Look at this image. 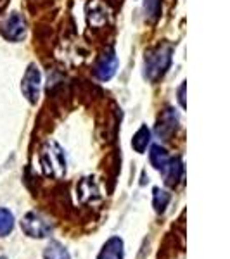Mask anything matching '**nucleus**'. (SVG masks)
Segmentation results:
<instances>
[{"mask_svg": "<svg viewBox=\"0 0 230 259\" xmlns=\"http://www.w3.org/2000/svg\"><path fill=\"white\" fill-rule=\"evenodd\" d=\"M173 49L168 44H161L158 47L145 52L144 57V78L150 83H156L166 74L171 64Z\"/></svg>", "mask_w": 230, "mask_h": 259, "instance_id": "obj_1", "label": "nucleus"}, {"mask_svg": "<svg viewBox=\"0 0 230 259\" xmlns=\"http://www.w3.org/2000/svg\"><path fill=\"white\" fill-rule=\"evenodd\" d=\"M39 159L45 177L62 178L66 175V169H68L66 154L57 142H47L40 150Z\"/></svg>", "mask_w": 230, "mask_h": 259, "instance_id": "obj_2", "label": "nucleus"}, {"mask_svg": "<svg viewBox=\"0 0 230 259\" xmlns=\"http://www.w3.org/2000/svg\"><path fill=\"white\" fill-rule=\"evenodd\" d=\"M21 230L26 237L30 239H47V237L52 235L54 232V225L45 218L44 214L35 211H30L24 214L23 221H21Z\"/></svg>", "mask_w": 230, "mask_h": 259, "instance_id": "obj_3", "label": "nucleus"}, {"mask_svg": "<svg viewBox=\"0 0 230 259\" xmlns=\"http://www.w3.org/2000/svg\"><path fill=\"white\" fill-rule=\"evenodd\" d=\"M40 89H42V73L36 64H30L24 71L23 81H21V92L23 97L30 104H36L40 99Z\"/></svg>", "mask_w": 230, "mask_h": 259, "instance_id": "obj_4", "label": "nucleus"}, {"mask_svg": "<svg viewBox=\"0 0 230 259\" xmlns=\"http://www.w3.org/2000/svg\"><path fill=\"white\" fill-rule=\"evenodd\" d=\"M0 33L6 40L9 41H19L26 36V21L18 12H12L9 18L2 23L0 26Z\"/></svg>", "mask_w": 230, "mask_h": 259, "instance_id": "obj_5", "label": "nucleus"}, {"mask_svg": "<svg viewBox=\"0 0 230 259\" xmlns=\"http://www.w3.org/2000/svg\"><path fill=\"white\" fill-rule=\"evenodd\" d=\"M116 69H118V57H116V52L112 49H107L106 52L100 56L97 64H95V76H97L100 81H107L116 74Z\"/></svg>", "mask_w": 230, "mask_h": 259, "instance_id": "obj_6", "label": "nucleus"}, {"mask_svg": "<svg viewBox=\"0 0 230 259\" xmlns=\"http://www.w3.org/2000/svg\"><path fill=\"white\" fill-rule=\"evenodd\" d=\"M87 19H89V24L99 28L104 26L106 23H109L111 19V11L106 4H102L100 0H90L87 4Z\"/></svg>", "mask_w": 230, "mask_h": 259, "instance_id": "obj_7", "label": "nucleus"}, {"mask_svg": "<svg viewBox=\"0 0 230 259\" xmlns=\"http://www.w3.org/2000/svg\"><path fill=\"white\" fill-rule=\"evenodd\" d=\"M163 177H165V185L166 187H175L180 183V180L183 177V162L180 157H171L170 162L166 164V168L161 171Z\"/></svg>", "mask_w": 230, "mask_h": 259, "instance_id": "obj_8", "label": "nucleus"}, {"mask_svg": "<svg viewBox=\"0 0 230 259\" xmlns=\"http://www.w3.org/2000/svg\"><path fill=\"white\" fill-rule=\"evenodd\" d=\"M76 195L80 199V202H94V200H99V187L95 178L87 177L83 178L80 183L76 185Z\"/></svg>", "mask_w": 230, "mask_h": 259, "instance_id": "obj_9", "label": "nucleus"}, {"mask_svg": "<svg viewBox=\"0 0 230 259\" xmlns=\"http://www.w3.org/2000/svg\"><path fill=\"white\" fill-rule=\"evenodd\" d=\"M97 259H125V244L120 237H111L100 249Z\"/></svg>", "mask_w": 230, "mask_h": 259, "instance_id": "obj_10", "label": "nucleus"}, {"mask_svg": "<svg viewBox=\"0 0 230 259\" xmlns=\"http://www.w3.org/2000/svg\"><path fill=\"white\" fill-rule=\"evenodd\" d=\"M178 124V118L175 114L173 109H166L158 119V126H156V133L161 137V139H168L171 133L177 130Z\"/></svg>", "mask_w": 230, "mask_h": 259, "instance_id": "obj_11", "label": "nucleus"}, {"mask_svg": "<svg viewBox=\"0 0 230 259\" xmlns=\"http://www.w3.org/2000/svg\"><path fill=\"white\" fill-rule=\"evenodd\" d=\"M170 159L171 157L165 147H161V145H152V147H150V152H149L150 166H152L154 169L160 171V173L166 168V164L170 162Z\"/></svg>", "mask_w": 230, "mask_h": 259, "instance_id": "obj_12", "label": "nucleus"}, {"mask_svg": "<svg viewBox=\"0 0 230 259\" xmlns=\"http://www.w3.org/2000/svg\"><path fill=\"white\" fill-rule=\"evenodd\" d=\"M150 144V130L147 124H142V126L133 133L132 139V147L137 154H144L147 150V145Z\"/></svg>", "mask_w": 230, "mask_h": 259, "instance_id": "obj_13", "label": "nucleus"}, {"mask_svg": "<svg viewBox=\"0 0 230 259\" xmlns=\"http://www.w3.org/2000/svg\"><path fill=\"white\" fill-rule=\"evenodd\" d=\"M170 200H171L170 192L163 190V189H160V187H154V189H152V207H154V211H156L158 214H163V212L166 211Z\"/></svg>", "mask_w": 230, "mask_h": 259, "instance_id": "obj_14", "label": "nucleus"}, {"mask_svg": "<svg viewBox=\"0 0 230 259\" xmlns=\"http://www.w3.org/2000/svg\"><path fill=\"white\" fill-rule=\"evenodd\" d=\"M44 259H71V254L61 242L50 240L47 247L44 249Z\"/></svg>", "mask_w": 230, "mask_h": 259, "instance_id": "obj_15", "label": "nucleus"}, {"mask_svg": "<svg viewBox=\"0 0 230 259\" xmlns=\"http://www.w3.org/2000/svg\"><path fill=\"white\" fill-rule=\"evenodd\" d=\"M14 225H16L14 214L9 209H6V207H0V239L9 235L12 230H14Z\"/></svg>", "mask_w": 230, "mask_h": 259, "instance_id": "obj_16", "label": "nucleus"}, {"mask_svg": "<svg viewBox=\"0 0 230 259\" xmlns=\"http://www.w3.org/2000/svg\"><path fill=\"white\" fill-rule=\"evenodd\" d=\"M144 14L149 23L158 21L161 16V0H144Z\"/></svg>", "mask_w": 230, "mask_h": 259, "instance_id": "obj_17", "label": "nucleus"}, {"mask_svg": "<svg viewBox=\"0 0 230 259\" xmlns=\"http://www.w3.org/2000/svg\"><path fill=\"white\" fill-rule=\"evenodd\" d=\"M185 89H187V85H185V81H183L182 85L178 87V102H180L182 109H185V107H187V102H185Z\"/></svg>", "mask_w": 230, "mask_h": 259, "instance_id": "obj_18", "label": "nucleus"}, {"mask_svg": "<svg viewBox=\"0 0 230 259\" xmlns=\"http://www.w3.org/2000/svg\"><path fill=\"white\" fill-rule=\"evenodd\" d=\"M0 259H7V257H4V256H0Z\"/></svg>", "mask_w": 230, "mask_h": 259, "instance_id": "obj_19", "label": "nucleus"}]
</instances>
